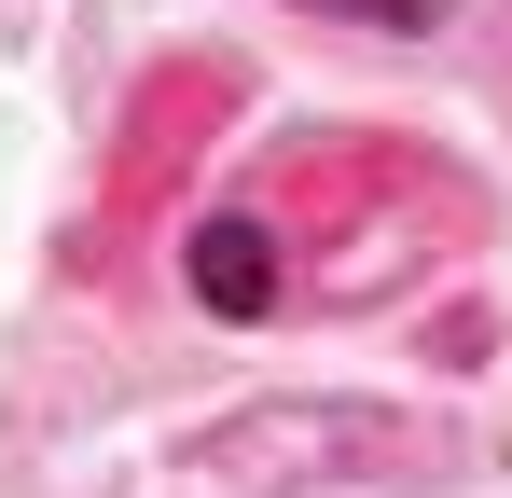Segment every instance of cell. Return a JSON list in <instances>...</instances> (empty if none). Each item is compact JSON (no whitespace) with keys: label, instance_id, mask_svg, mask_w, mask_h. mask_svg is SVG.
I'll list each match as a JSON object with an SVG mask.
<instances>
[{"label":"cell","instance_id":"1","mask_svg":"<svg viewBox=\"0 0 512 498\" xmlns=\"http://www.w3.org/2000/svg\"><path fill=\"white\" fill-rule=\"evenodd\" d=\"M194 291H208L222 319H263V305H277V263H263V222H236V208H222V222L194 236Z\"/></svg>","mask_w":512,"mask_h":498},{"label":"cell","instance_id":"2","mask_svg":"<svg viewBox=\"0 0 512 498\" xmlns=\"http://www.w3.org/2000/svg\"><path fill=\"white\" fill-rule=\"evenodd\" d=\"M319 14H360V28H388V42H402V28H429V0H319Z\"/></svg>","mask_w":512,"mask_h":498}]
</instances>
